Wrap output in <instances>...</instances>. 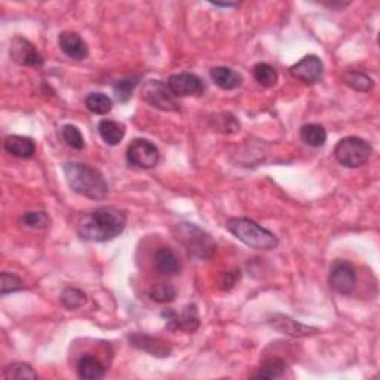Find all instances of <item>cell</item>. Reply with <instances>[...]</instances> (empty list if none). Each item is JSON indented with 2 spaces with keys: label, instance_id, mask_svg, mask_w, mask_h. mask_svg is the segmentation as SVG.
I'll return each mask as SVG.
<instances>
[{
  "label": "cell",
  "instance_id": "obj_1",
  "mask_svg": "<svg viewBox=\"0 0 380 380\" xmlns=\"http://www.w3.org/2000/svg\"><path fill=\"white\" fill-rule=\"evenodd\" d=\"M126 226V214L116 207H100L85 212L78 221V235L91 243H109L118 238Z\"/></svg>",
  "mask_w": 380,
  "mask_h": 380
},
{
  "label": "cell",
  "instance_id": "obj_2",
  "mask_svg": "<svg viewBox=\"0 0 380 380\" xmlns=\"http://www.w3.org/2000/svg\"><path fill=\"white\" fill-rule=\"evenodd\" d=\"M63 172L70 189L92 201L106 199L109 184L104 175L92 166L80 162H67L63 165Z\"/></svg>",
  "mask_w": 380,
  "mask_h": 380
},
{
  "label": "cell",
  "instance_id": "obj_3",
  "mask_svg": "<svg viewBox=\"0 0 380 380\" xmlns=\"http://www.w3.org/2000/svg\"><path fill=\"white\" fill-rule=\"evenodd\" d=\"M226 229L241 243L254 249H265V252H267V249H273L278 247V238L272 232L257 225L256 221L249 219H229Z\"/></svg>",
  "mask_w": 380,
  "mask_h": 380
},
{
  "label": "cell",
  "instance_id": "obj_4",
  "mask_svg": "<svg viewBox=\"0 0 380 380\" xmlns=\"http://www.w3.org/2000/svg\"><path fill=\"white\" fill-rule=\"evenodd\" d=\"M174 236L188 249L192 257L208 260L217 252V245L205 230L192 223H180L174 227Z\"/></svg>",
  "mask_w": 380,
  "mask_h": 380
},
{
  "label": "cell",
  "instance_id": "obj_5",
  "mask_svg": "<svg viewBox=\"0 0 380 380\" xmlns=\"http://www.w3.org/2000/svg\"><path fill=\"white\" fill-rule=\"evenodd\" d=\"M372 155V144L361 137H345L335 147L336 161L346 168H359Z\"/></svg>",
  "mask_w": 380,
  "mask_h": 380
},
{
  "label": "cell",
  "instance_id": "obj_6",
  "mask_svg": "<svg viewBox=\"0 0 380 380\" xmlns=\"http://www.w3.org/2000/svg\"><path fill=\"white\" fill-rule=\"evenodd\" d=\"M142 100L147 104L164 110V112H177L180 104L168 85L161 80H147L142 89Z\"/></svg>",
  "mask_w": 380,
  "mask_h": 380
},
{
  "label": "cell",
  "instance_id": "obj_7",
  "mask_svg": "<svg viewBox=\"0 0 380 380\" xmlns=\"http://www.w3.org/2000/svg\"><path fill=\"white\" fill-rule=\"evenodd\" d=\"M159 150L157 147L146 138H135V140L128 146L126 161L129 165L137 166L142 170H149L159 162Z\"/></svg>",
  "mask_w": 380,
  "mask_h": 380
},
{
  "label": "cell",
  "instance_id": "obj_8",
  "mask_svg": "<svg viewBox=\"0 0 380 380\" xmlns=\"http://www.w3.org/2000/svg\"><path fill=\"white\" fill-rule=\"evenodd\" d=\"M161 317L166 321V328L171 331H186V333H193L197 331L201 326V320H199V313L197 309V304H188L186 308L183 309V312L177 313L172 309H165Z\"/></svg>",
  "mask_w": 380,
  "mask_h": 380
},
{
  "label": "cell",
  "instance_id": "obj_9",
  "mask_svg": "<svg viewBox=\"0 0 380 380\" xmlns=\"http://www.w3.org/2000/svg\"><path fill=\"white\" fill-rule=\"evenodd\" d=\"M330 287L335 291L343 295H349L355 290L357 284V273L355 269L352 267L348 262L336 260L331 266L330 276H328Z\"/></svg>",
  "mask_w": 380,
  "mask_h": 380
},
{
  "label": "cell",
  "instance_id": "obj_10",
  "mask_svg": "<svg viewBox=\"0 0 380 380\" xmlns=\"http://www.w3.org/2000/svg\"><path fill=\"white\" fill-rule=\"evenodd\" d=\"M170 91L175 97H201L205 92V83L203 80L193 75V73H177L168 79Z\"/></svg>",
  "mask_w": 380,
  "mask_h": 380
},
{
  "label": "cell",
  "instance_id": "obj_11",
  "mask_svg": "<svg viewBox=\"0 0 380 380\" xmlns=\"http://www.w3.org/2000/svg\"><path fill=\"white\" fill-rule=\"evenodd\" d=\"M324 73V64L318 55H306L299 63L290 67V75L306 85H313L321 80Z\"/></svg>",
  "mask_w": 380,
  "mask_h": 380
},
{
  "label": "cell",
  "instance_id": "obj_12",
  "mask_svg": "<svg viewBox=\"0 0 380 380\" xmlns=\"http://www.w3.org/2000/svg\"><path fill=\"white\" fill-rule=\"evenodd\" d=\"M11 58L20 64V66L25 67H42L43 66V57L41 52L36 49V46L24 38H16L11 42Z\"/></svg>",
  "mask_w": 380,
  "mask_h": 380
},
{
  "label": "cell",
  "instance_id": "obj_13",
  "mask_svg": "<svg viewBox=\"0 0 380 380\" xmlns=\"http://www.w3.org/2000/svg\"><path fill=\"white\" fill-rule=\"evenodd\" d=\"M267 322L271 324L275 330L284 333V335H289L291 337H309L320 333L318 328L304 326V324L294 321L293 318L281 313H273L272 317H269Z\"/></svg>",
  "mask_w": 380,
  "mask_h": 380
},
{
  "label": "cell",
  "instance_id": "obj_14",
  "mask_svg": "<svg viewBox=\"0 0 380 380\" xmlns=\"http://www.w3.org/2000/svg\"><path fill=\"white\" fill-rule=\"evenodd\" d=\"M58 45L61 51L67 55L69 58L82 61L88 57L89 49L87 42L80 38L76 32H63L58 36Z\"/></svg>",
  "mask_w": 380,
  "mask_h": 380
},
{
  "label": "cell",
  "instance_id": "obj_15",
  "mask_svg": "<svg viewBox=\"0 0 380 380\" xmlns=\"http://www.w3.org/2000/svg\"><path fill=\"white\" fill-rule=\"evenodd\" d=\"M128 339L134 348L149 352V354L157 358H166L171 355V346L162 339L146 336V335H133Z\"/></svg>",
  "mask_w": 380,
  "mask_h": 380
},
{
  "label": "cell",
  "instance_id": "obj_16",
  "mask_svg": "<svg viewBox=\"0 0 380 380\" xmlns=\"http://www.w3.org/2000/svg\"><path fill=\"white\" fill-rule=\"evenodd\" d=\"M3 146L9 155L21 157V159H30L36 152V143L32 138L23 135H8Z\"/></svg>",
  "mask_w": 380,
  "mask_h": 380
},
{
  "label": "cell",
  "instance_id": "obj_17",
  "mask_svg": "<svg viewBox=\"0 0 380 380\" xmlns=\"http://www.w3.org/2000/svg\"><path fill=\"white\" fill-rule=\"evenodd\" d=\"M155 265L157 271H159V273L165 276L177 275L181 269L177 256H175L172 249L168 247H161L155 253Z\"/></svg>",
  "mask_w": 380,
  "mask_h": 380
},
{
  "label": "cell",
  "instance_id": "obj_18",
  "mask_svg": "<svg viewBox=\"0 0 380 380\" xmlns=\"http://www.w3.org/2000/svg\"><path fill=\"white\" fill-rule=\"evenodd\" d=\"M106 375V367L101 361L91 355H82L78 363V376L83 380H98L103 379Z\"/></svg>",
  "mask_w": 380,
  "mask_h": 380
},
{
  "label": "cell",
  "instance_id": "obj_19",
  "mask_svg": "<svg viewBox=\"0 0 380 380\" xmlns=\"http://www.w3.org/2000/svg\"><path fill=\"white\" fill-rule=\"evenodd\" d=\"M125 125L116 122L112 119H103L100 120L98 124V134L106 144L109 146H116L124 140L125 137Z\"/></svg>",
  "mask_w": 380,
  "mask_h": 380
},
{
  "label": "cell",
  "instance_id": "obj_20",
  "mask_svg": "<svg viewBox=\"0 0 380 380\" xmlns=\"http://www.w3.org/2000/svg\"><path fill=\"white\" fill-rule=\"evenodd\" d=\"M211 79L219 88L225 91L236 89L243 85V76L229 67H214L211 70Z\"/></svg>",
  "mask_w": 380,
  "mask_h": 380
},
{
  "label": "cell",
  "instance_id": "obj_21",
  "mask_svg": "<svg viewBox=\"0 0 380 380\" xmlns=\"http://www.w3.org/2000/svg\"><path fill=\"white\" fill-rule=\"evenodd\" d=\"M300 138L311 147H322L327 142V131L320 124H306L300 129Z\"/></svg>",
  "mask_w": 380,
  "mask_h": 380
},
{
  "label": "cell",
  "instance_id": "obj_22",
  "mask_svg": "<svg viewBox=\"0 0 380 380\" xmlns=\"http://www.w3.org/2000/svg\"><path fill=\"white\" fill-rule=\"evenodd\" d=\"M343 82H345L346 87L357 92H368L375 88V80L366 73L358 70L346 71L345 76H343Z\"/></svg>",
  "mask_w": 380,
  "mask_h": 380
},
{
  "label": "cell",
  "instance_id": "obj_23",
  "mask_svg": "<svg viewBox=\"0 0 380 380\" xmlns=\"http://www.w3.org/2000/svg\"><path fill=\"white\" fill-rule=\"evenodd\" d=\"M85 106L91 113L94 115H107L112 112L113 101L103 92H92L85 98Z\"/></svg>",
  "mask_w": 380,
  "mask_h": 380
},
{
  "label": "cell",
  "instance_id": "obj_24",
  "mask_svg": "<svg viewBox=\"0 0 380 380\" xmlns=\"http://www.w3.org/2000/svg\"><path fill=\"white\" fill-rule=\"evenodd\" d=\"M287 370V363L281 358H267L265 359L258 373H256L253 377L256 379H278L281 377Z\"/></svg>",
  "mask_w": 380,
  "mask_h": 380
},
{
  "label": "cell",
  "instance_id": "obj_25",
  "mask_svg": "<svg viewBox=\"0 0 380 380\" xmlns=\"http://www.w3.org/2000/svg\"><path fill=\"white\" fill-rule=\"evenodd\" d=\"M253 76L258 85L265 88H272L278 83V71L267 63H257L253 67Z\"/></svg>",
  "mask_w": 380,
  "mask_h": 380
},
{
  "label": "cell",
  "instance_id": "obj_26",
  "mask_svg": "<svg viewBox=\"0 0 380 380\" xmlns=\"http://www.w3.org/2000/svg\"><path fill=\"white\" fill-rule=\"evenodd\" d=\"M20 225L25 229L42 230L49 227L51 217L46 211H29L20 217Z\"/></svg>",
  "mask_w": 380,
  "mask_h": 380
},
{
  "label": "cell",
  "instance_id": "obj_27",
  "mask_svg": "<svg viewBox=\"0 0 380 380\" xmlns=\"http://www.w3.org/2000/svg\"><path fill=\"white\" fill-rule=\"evenodd\" d=\"M60 300L63 306H66L67 309L76 311L87 303V294L79 289H75V287H67V289L63 290Z\"/></svg>",
  "mask_w": 380,
  "mask_h": 380
},
{
  "label": "cell",
  "instance_id": "obj_28",
  "mask_svg": "<svg viewBox=\"0 0 380 380\" xmlns=\"http://www.w3.org/2000/svg\"><path fill=\"white\" fill-rule=\"evenodd\" d=\"M3 377L8 380H23V379H38V375L33 370V367L27 363H14L5 367Z\"/></svg>",
  "mask_w": 380,
  "mask_h": 380
},
{
  "label": "cell",
  "instance_id": "obj_29",
  "mask_svg": "<svg viewBox=\"0 0 380 380\" xmlns=\"http://www.w3.org/2000/svg\"><path fill=\"white\" fill-rule=\"evenodd\" d=\"M61 135H63V140L66 142L71 147V149H75V150L85 149V138H83L80 129L78 126L71 125V124L64 125L61 129Z\"/></svg>",
  "mask_w": 380,
  "mask_h": 380
},
{
  "label": "cell",
  "instance_id": "obj_30",
  "mask_svg": "<svg viewBox=\"0 0 380 380\" xmlns=\"http://www.w3.org/2000/svg\"><path fill=\"white\" fill-rule=\"evenodd\" d=\"M140 76H133V78H126L116 82L113 85V91L116 98L120 101V103H125L129 98H131L133 91L137 88L138 83H140Z\"/></svg>",
  "mask_w": 380,
  "mask_h": 380
},
{
  "label": "cell",
  "instance_id": "obj_31",
  "mask_svg": "<svg viewBox=\"0 0 380 380\" xmlns=\"http://www.w3.org/2000/svg\"><path fill=\"white\" fill-rule=\"evenodd\" d=\"M149 295L156 303H170L177 298V290L170 284H157L150 290Z\"/></svg>",
  "mask_w": 380,
  "mask_h": 380
},
{
  "label": "cell",
  "instance_id": "obj_32",
  "mask_svg": "<svg viewBox=\"0 0 380 380\" xmlns=\"http://www.w3.org/2000/svg\"><path fill=\"white\" fill-rule=\"evenodd\" d=\"M21 290H24V282L21 281L20 276L8 272H3L0 275V293H2V295Z\"/></svg>",
  "mask_w": 380,
  "mask_h": 380
},
{
  "label": "cell",
  "instance_id": "obj_33",
  "mask_svg": "<svg viewBox=\"0 0 380 380\" xmlns=\"http://www.w3.org/2000/svg\"><path fill=\"white\" fill-rule=\"evenodd\" d=\"M241 276V272L238 271V269H234V271H227L225 272L223 275H221V280H220V289L221 290H230L234 289L236 281L239 280Z\"/></svg>",
  "mask_w": 380,
  "mask_h": 380
},
{
  "label": "cell",
  "instance_id": "obj_34",
  "mask_svg": "<svg viewBox=\"0 0 380 380\" xmlns=\"http://www.w3.org/2000/svg\"><path fill=\"white\" fill-rule=\"evenodd\" d=\"M211 5H214V6H220V8H234V6H238V3H211Z\"/></svg>",
  "mask_w": 380,
  "mask_h": 380
}]
</instances>
